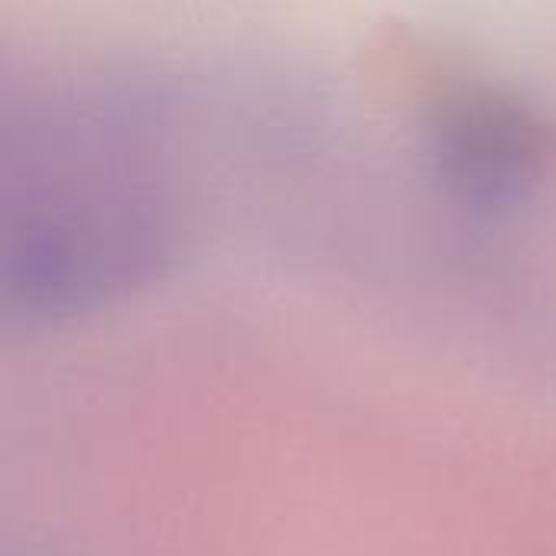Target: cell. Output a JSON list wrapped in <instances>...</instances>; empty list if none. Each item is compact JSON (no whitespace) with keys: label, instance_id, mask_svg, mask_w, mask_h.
<instances>
[{"label":"cell","instance_id":"cell-1","mask_svg":"<svg viewBox=\"0 0 556 556\" xmlns=\"http://www.w3.org/2000/svg\"><path fill=\"white\" fill-rule=\"evenodd\" d=\"M166 254L163 195L117 127L33 114L10 130L0 248L10 319L101 309L143 287Z\"/></svg>","mask_w":556,"mask_h":556},{"label":"cell","instance_id":"cell-2","mask_svg":"<svg viewBox=\"0 0 556 556\" xmlns=\"http://www.w3.org/2000/svg\"><path fill=\"white\" fill-rule=\"evenodd\" d=\"M437 160L466 195L508 199L551 156L547 127L498 94H463L437 121Z\"/></svg>","mask_w":556,"mask_h":556}]
</instances>
